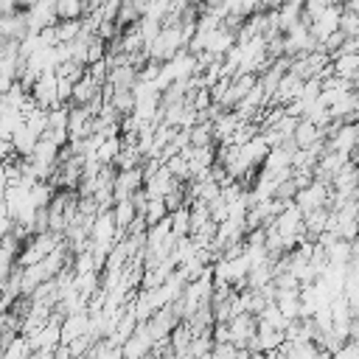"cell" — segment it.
<instances>
[{"label": "cell", "mask_w": 359, "mask_h": 359, "mask_svg": "<svg viewBox=\"0 0 359 359\" xmlns=\"http://www.w3.org/2000/svg\"><path fill=\"white\" fill-rule=\"evenodd\" d=\"M50 199H53V191H50V185H48V182L36 180V182L28 188V202H31L34 208H48V205H50Z\"/></svg>", "instance_id": "4fadbf2b"}, {"label": "cell", "mask_w": 359, "mask_h": 359, "mask_svg": "<svg viewBox=\"0 0 359 359\" xmlns=\"http://www.w3.org/2000/svg\"><path fill=\"white\" fill-rule=\"evenodd\" d=\"M328 151H339V154H353V146H356V126L353 123H342L337 126L328 137Z\"/></svg>", "instance_id": "8992f818"}, {"label": "cell", "mask_w": 359, "mask_h": 359, "mask_svg": "<svg viewBox=\"0 0 359 359\" xmlns=\"http://www.w3.org/2000/svg\"><path fill=\"white\" fill-rule=\"evenodd\" d=\"M53 11H56V20H81L84 17L81 0H53Z\"/></svg>", "instance_id": "7c38bea8"}, {"label": "cell", "mask_w": 359, "mask_h": 359, "mask_svg": "<svg viewBox=\"0 0 359 359\" xmlns=\"http://www.w3.org/2000/svg\"><path fill=\"white\" fill-rule=\"evenodd\" d=\"M137 188H143V171H140V165L137 168H129V171H115V180H112V202L129 199Z\"/></svg>", "instance_id": "5b68a950"}, {"label": "cell", "mask_w": 359, "mask_h": 359, "mask_svg": "<svg viewBox=\"0 0 359 359\" xmlns=\"http://www.w3.org/2000/svg\"><path fill=\"white\" fill-rule=\"evenodd\" d=\"M359 67V56L356 53H334L331 56V73L337 79H345V81H356V70Z\"/></svg>", "instance_id": "52a82bcc"}, {"label": "cell", "mask_w": 359, "mask_h": 359, "mask_svg": "<svg viewBox=\"0 0 359 359\" xmlns=\"http://www.w3.org/2000/svg\"><path fill=\"white\" fill-rule=\"evenodd\" d=\"M182 48H185L182 28H180V25H163L160 34H157V39L146 48V56H149L151 62L163 65V62H168L171 56H177Z\"/></svg>", "instance_id": "6da1fadb"}, {"label": "cell", "mask_w": 359, "mask_h": 359, "mask_svg": "<svg viewBox=\"0 0 359 359\" xmlns=\"http://www.w3.org/2000/svg\"><path fill=\"white\" fill-rule=\"evenodd\" d=\"M339 14H342V6L339 3H334V6H325L311 22H309V34L317 39V42H323L328 34H334L337 31V22H339Z\"/></svg>", "instance_id": "277c9868"}, {"label": "cell", "mask_w": 359, "mask_h": 359, "mask_svg": "<svg viewBox=\"0 0 359 359\" xmlns=\"http://www.w3.org/2000/svg\"><path fill=\"white\" fill-rule=\"evenodd\" d=\"M328 196H331V185H325V182H317V180H311L306 188H297V194H294V205L300 208V213H309V210H317V208H325V202H328Z\"/></svg>", "instance_id": "3957f363"}, {"label": "cell", "mask_w": 359, "mask_h": 359, "mask_svg": "<svg viewBox=\"0 0 359 359\" xmlns=\"http://www.w3.org/2000/svg\"><path fill=\"white\" fill-rule=\"evenodd\" d=\"M28 95H31V101H34L39 109H45V112L53 109V107H65V104H59V98H56V73H53V70L39 73L36 81L31 84Z\"/></svg>", "instance_id": "7a4b0ae2"}, {"label": "cell", "mask_w": 359, "mask_h": 359, "mask_svg": "<svg viewBox=\"0 0 359 359\" xmlns=\"http://www.w3.org/2000/svg\"><path fill=\"white\" fill-rule=\"evenodd\" d=\"M17 6H14V0H0V14H8V11H14Z\"/></svg>", "instance_id": "ac0fdd59"}, {"label": "cell", "mask_w": 359, "mask_h": 359, "mask_svg": "<svg viewBox=\"0 0 359 359\" xmlns=\"http://www.w3.org/2000/svg\"><path fill=\"white\" fill-rule=\"evenodd\" d=\"M337 31H339L342 36H356V31H359V14H356V11H345V8H342L339 22H337Z\"/></svg>", "instance_id": "2e32d148"}, {"label": "cell", "mask_w": 359, "mask_h": 359, "mask_svg": "<svg viewBox=\"0 0 359 359\" xmlns=\"http://www.w3.org/2000/svg\"><path fill=\"white\" fill-rule=\"evenodd\" d=\"M17 3H20V0H14V6H17Z\"/></svg>", "instance_id": "d6986e66"}, {"label": "cell", "mask_w": 359, "mask_h": 359, "mask_svg": "<svg viewBox=\"0 0 359 359\" xmlns=\"http://www.w3.org/2000/svg\"><path fill=\"white\" fill-rule=\"evenodd\" d=\"M320 137H323V135H320V129H317L314 123H309L306 118H297L294 132H292V140H294L297 149H309V146H314Z\"/></svg>", "instance_id": "9c48e42d"}, {"label": "cell", "mask_w": 359, "mask_h": 359, "mask_svg": "<svg viewBox=\"0 0 359 359\" xmlns=\"http://www.w3.org/2000/svg\"><path fill=\"white\" fill-rule=\"evenodd\" d=\"M56 39H59V45H67L70 39H76L79 36V31H81V20H56Z\"/></svg>", "instance_id": "5bb4252c"}, {"label": "cell", "mask_w": 359, "mask_h": 359, "mask_svg": "<svg viewBox=\"0 0 359 359\" xmlns=\"http://www.w3.org/2000/svg\"><path fill=\"white\" fill-rule=\"evenodd\" d=\"M300 87H303V81L297 79V76H292V73H283L280 76V81H278V87H275V101H280V104H289V101H294L297 95H300Z\"/></svg>", "instance_id": "8fae6325"}, {"label": "cell", "mask_w": 359, "mask_h": 359, "mask_svg": "<svg viewBox=\"0 0 359 359\" xmlns=\"http://www.w3.org/2000/svg\"><path fill=\"white\" fill-rule=\"evenodd\" d=\"M140 216H143V222H146V227H151V224H157L160 219H165V216H168V210H165V205H163V199H149Z\"/></svg>", "instance_id": "9a60e30c"}, {"label": "cell", "mask_w": 359, "mask_h": 359, "mask_svg": "<svg viewBox=\"0 0 359 359\" xmlns=\"http://www.w3.org/2000/svg\"><path fill=\"white\" fill-rule=\"evenodd\" d=\"M101 95V84H95L87 73L73 84V90H70V101L76 104V107H87L93 98H98Z\"/></svg>", "instance_id": "ba28073f"}, {"label": "cell", "mask_w": 359, "mask_h": 359, "mask_svg": "<svg viewBox=\"0 0 359 359\" xmlns=\"http://www.w3.org/2000/svg\"><path fill=\"white\" fill-rule=\"evenodd\" d=\"M36 140H39V137H36L31 129H25V126H17V129H14V135L8 137V143H11V151H14L17 157H28V154L34 151Z\"/></svg>", "instance_id": "30bf717a"}, {"label": "cell", "mask_w": 359, "mask_h": 359, "mask_svg": "<svg viewBox=\"0 0 359 359\" xmlns=\"http://www.w3.org/2000/svg\"><path fill=\"white\" fill-rule=\"evenodd\" d=\"M48 129H67V107L48 109Z\"/></svg>", "instance_id": "e0dca14e"}]
</instances>
